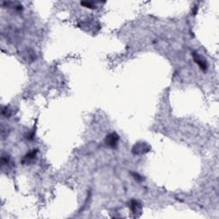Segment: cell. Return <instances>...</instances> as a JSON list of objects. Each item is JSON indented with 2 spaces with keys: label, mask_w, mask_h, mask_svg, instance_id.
Segmentation results:
<instances>
[{
  "label": "cell",
  "mask_w": 219,
  "mask_h": 219,
  "mask_svg": "<svg viewBox=\"0 0 219 219\" xmlns=\"http://www.w3.org/2000/svg\"><path fill=\"white\" fill-rule=\"evenodd\" d=\"M193 59L195 61V63H196V64L201 68V69H203V70H206V69H207L206 62L201 57L199 56V54H198L196 52H193Z\"/></svg>",
  "instance_id": "obj_2"
},
{
  "label": "cell",
  "mask_w": 219,
  "mask_h": 219,
  "mask_svg": "<svg viewBox=\"0 0 219 219\" xmlns=\"http://www.w3.org/2000/svg\"><path fill=\"white\" fill-rule=\"evenodd\" d=\"M119 141V136L116 134V133H112L108 134L107 137L105 139V143L108 146L111 147V148H115L117 146Z\"/></svg>",
  "instance_id": "obj_1"
},
{
  "label": "cell",
  "mask_w": 219,
  "mask_h": 219,
  "mask_svg": "<svg viewBox=\"0 0 219 219\" xmlns=\"http://www.w3.org/2000/svg\"><path fill=\"white\" fill-rule=\"evenodd\" d=\"M132 175H133V176H134V178H135L136 180H138V181H142V180H143V179H141V178H142V177H141V176H139L138 174H136V173H133Z\"/></svg>",
  "instance_id": "obj_7"
},
{
  "label": "cell",
  "mask_w": 219,
  "mask_h": 219,
  "mask_svg": "<svg viewBox=\"0 0 219 219\" xmlns=\"http://www.w3.org/2000/svg\"><path fill=\"white\" fill-rule=\"evenodd\" d=\"M148 150H149V148L148 147L145 148V145L144 144H142V145L138 144L133 148V153H136V154H142V153L145 152V151H148Z\"/></svg>",
  "instance_id": "obj_5"
},
{
  "label": "cell",
  "mask_w": 219,
  "mask_h": 219,
  "mask_svg": "<svg viewBox=\"0 0 219 219\" xmlns=\"http://www.w3.org/2000/svg\"><path fill=\"white\" fill-rule=\"evenodd\" d=\"M82 5H83V6H85V7H86V8H89V9H94L95 6L94 4L93 3H89V2H82Z\"/></svg>",
  "instance_id": "obj_6"
},
{
  "label": "cell",
  "mask_w": 219,
  "mask_h": 219,
  "mask_svg": "<svg viewBox=\"0 0 219 219\" xmlns=\"http://www.w3.org/2000/svg\"><path fill=\"white\" fill-rule=\"evenodd\" d=\"M129 205H130L129 207H130L131 210L133 211V213H137V212H140L141 210V204L138 201H136V200H132V201L130 202Z\"/></svg>",
  "instance_id": "obj_4"
},
{
  "label": "cell",
  "mask_w": 219,
  "mask_h": 219,
  "mask_svg": "<svg viewBox=\"0 0 219 219\" xmlns=\"http://www.w3.org/2000/svg\"><path fill=\"white\" fill-rule=\"evenodd\" d=\"M36 154H37V150H33L30 152H28L27 154L24 157V159L22 160V163H29L32 161H34L35 159L36 158Z\"/></svg>",
  "instance_id": "obj_3"
}]
</instances>
